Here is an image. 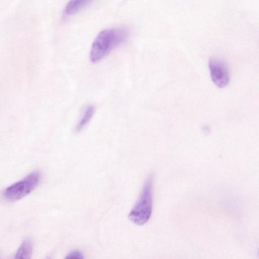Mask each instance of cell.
I'll return each mask as SVG.
<instances>
[{
	"label": "cell",
	"instance_id": "cell-6",
	"mask_svg": "<svg viewBox=\"0 0 259 259\" xmlns=\"http://www.w3.org/2000/svg\"><path fill=\"white\" fill-rule=\"evenodd\" d=\"M93 0H70L65 8L67 15H73L89 4Z\"/></svg>",
	"mask_w": 259,
	"mask_h": 259
},
{
	"label": "cell",
	"instance_id": "cell-1",
	"mask_svg": "<svg viewBox=\"0 0 259 259\" xmlns=\"http://www.w3.org/2000/svg\"><path fill=\"white\" fill-rule=\"evenodd\" d=\"M128 34V30L123 28H108L101 31L92 45L90 53L91 61L95 63L101 61L125 40Z\"/></svg>",
	"mask_w": 259,
	"mask_h": 259
},
{
	"label": "cell",
	"instance_id": "cell-2",
	"mask_svg": "<svg viewBox=\"0 0 259 259\" xmlns=\"http://www.w3.org/2000/svg\"><path fill=\"white\" fill-rule=\"evenodd\" d=\"M153 181V175L147 177L141 194L128 214L129 220L137 225L146 223L151 215Z\"/></svg>",
	"mask_w": 259,
	"mask_h": 259
},
{
	"label": "cell",
	"instance_id": "cell-7",
	"mask_svg": "<svg viewBox=\"0 0 259 259\" xmlns=\"http://www.w3.org/2000/svg\"><path fill=\"white\" fill-rule=\"evenodd\" d=\"M95 111V108L93 105H89L86 108L82 117L76 125V131L77 132H79L84 128L93 117Z\"/></svg>",
	"mask_w": 259,
	"mask_h": 259
},
{
	"label": "cell",
	"instance_id": "cell-3",
	"mask_svg": "<svg viewBox=\"0 0 259 259\" xmlns=\"http://www.w3.org/2000/svg\"><path fill=\"white\" fill-rule=\"evenodd\" d=\"M39 180V172H32L22 180L7 187L4 191V196L8 200L12 201L21 199L35 188Z\"/></svg>",
	"mask_w": 259,
	"mask_h": 259
},
{
	"label": "cell",
	"instance_id": "cell-4",
	"mask_svg": "<svg viewBox=\"0 0 259 259\" xmlns=\"http://www.w3.org/2000/svg\"><path fill=\"white\" fill-rule=\"evenodd\" d=\"M210 77L213 83L224 88L229 82V72L225 62L217 58H211L208 62Z\"/></svg>",
	"mask_w": 259,
	"mask_h": 259
},
{
	"label": "cell",
	"instance_id": "cell-5",
	"mask_svg": "<svg viewBox=\"0 0 259 259\" xmlns=\"http://www.w3.org/2000/svg\"><path fill=\"white\" fill-rule=\"evenodd\" d=\"M33 248V243L31 240L27 238L24 240L15 254L16 258H30Z\"/></svg>",
	"mask_w": 259,
	"mask_h": 259
},
{
	"label": "cell",
	"instance_id": "cell-8",
	"mask_svg": "<svg viewBox=\"0 0 259 259\" xmlns=\"http://www.w3.org/2000/svg\"><path fill=\"white\" fill-rule=\"evenodd\" d=\"M83 256L81 253L78 250H73L70 252L66 257V258H77L82 259Z\"/></svg>",
	"mask_w": 259,
	"mask_h": 259
}]
</instances>
